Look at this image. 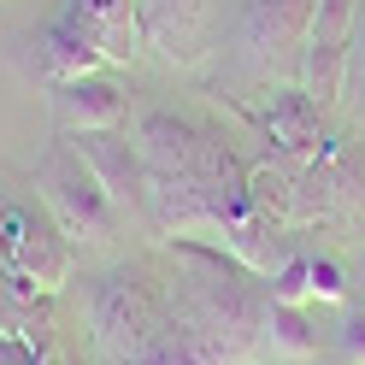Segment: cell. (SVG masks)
Listing matches in <instances>:
<instances>
[{"instance_id": "9c48e42d", "label": "cell", "mask_w": 365, "mask_h": 365, "mask_svg": "<svg viewBox=\"0 0 365 365\" xmlns=\"http://www.w3.org/2000/svg\"><path fill=\"white\" fill-rule=\"evenodd\" d=\"M106 53L88 41L71 18H59V24L41 36V77L48 83H65V77H88V71H101Z\"/></svg>"}, {"instance_id": "7a4b0ae2", "label": "cell", "mask_w": 365, "mask_h": 365, "mask_svg": "<svg viewBox=\"0 0 365 365\" xmlns=\"http://www.w3.org/2000/svg\"><path fill=\"white\" fill-rule=\"evenodd\" d=\"M0 265L24 277L36 294H59L71 283V236L53 224L48 207H6L0 212Z\"/></svg>"}, {"instance_id": "8992f818", "label": "cell", "mask_w": 365, "mask_h": 365, "mask_svg": "<svg viewBox=\"0 0 365 365\" xmlns=\"http://www.w3.org/2000/svg\"><path fill=\"white\" fill-rule=\"evenodd\" d=\"M53 112H59V124L71 130V135H83V130H124V118H130V95H124L118 77L88 71V77H65V83H53Z\"/></svg>"}, {"instance_id": "30bf717a", "label": "cell", "mask_w": 365, "mask_h": 365, "mask_svg": "<svg viewBox=\"0 0 365 365\" xmlns=\"http://www.w3.org/2000/svg\"><path fill=\"white\" fill-rule=\"evenodd\" d=\"M259 336H265V348L277 354V359H318V330H312L307 307L271 301V307L259 312Z\"/></svg>"}, {"instance_id": "3957f363", "label": "cell", "mask_w": 365, "mask_h": 365, "mask_svg": "<svg viewBox=\"0 0 365 365\" xmlns=\"http://www.w3.org/2000/svg\"><path fill=\"white\" fill-rule=\"evenodd\" d=\"M354 18H359V0H318V12H312V30H307V48H301V88L318 106L348 95Z\"/></svg>"}, {"instance_id": "8fae6325", "label": "cell", "mask_w": 365, "mask_h": 365, "mask_svg": "<svg viewBox=\"0 0 365 365\" xmlns=\"http://www.w3.org/2000/svg\"><path fill=\"white\" fill-rule=\"evenodd\" d=\"M265 124H271V142L283 148H312L318 142V101L307 88H277L265 106Z\"/></svg>"}, {"instance_id": "5b68a950", "label": "cell", "mask_w": 365, "mask_h": 365, "mask_svg": "<svg viewBox=\"0 0 365 365\" xmlns=\"http://www.w3.org/2000/svg\"><path fill=\"white\" fill-rule=\"evenodd\" d=\"M142 6V41H153L171 65H195L207 53L212 0H135Z\"/></svg>"}, {"instance_id": "6da1fadb", "label": "cell", "mask_w": 365, "mask_h": 365, "mask_svg": "<svg viewBox=\"0 0 365 365\" xmlns=\"http://www.w3.org/2000/svg\"><path fill=\"white\" fill-rule=\"evenodd\" d=\"M36 195L53 212V224L71 242H112L118 236V200L101 189V177L88 171V159L77 153V142H53L36 165Z\"/></svg>"}, {"instance_id": "5bb4252c", "label": "cell", "mask_w": 365, "mask_h": 365, "mask_svg": "<svg viewBox=\"0 0 365 365\" xmlns=\"http://www.w3.org/2000/svg\"><path fill=\"white\" fill-rule=\"evenodd\" d=\"M307 265H312V301H348L354 283H348V271H341L336 259H318V254H312Z\"/></svg>"}, {"instance_id": "9a60e30c", "label": "cell", "mask_w": 365, "mask_h": 365, "mask_svg": "<svg viewBox=\"0 0 365 365\" xmlns=\"http://www.w3.org/2000/svg\"><path fill=\"white\" fill-rule=\"evenodd\" d=\"M348 95L365 101V0H359V18H354V53H348Z\"/></svg>"}, {"instance_id": "277c9868", "label": "cell", "mask_w": 365, "mask_h": 365, "mask_svg": "<svg viewBox=\"0 0 365 365\" xmlns=\"http://www.w3.org/2000/svg\"><path fill=\"white\" fill-rule=\"evenodd\" d=\"M312 12H318V0H247L242 6V53L254 65H277V59L301 65Z\"/></svg>"}, {"instance_id": "7c38bea8", "label": "cell", "mask_w": 365, "mask_h": 365, "mask_svg": "<svg viewBox=\"0 0 365 365\" xmlns=\"http://www.w3.org/2000/svg\"><path fill=\"white\" fill-rule=\"evenodd\" d=\"M41 301H48V294H36L24 277H12V271L6 265H0V336H36L30 330V318H36V307Z\"/></svg>"}, {"instance_id": "2e32d148", "label": "cell", "mask_w": 365, "mask_h": 365, "mask_svg": "<svg viewBox=\"0 0 365 365\" xmlns=\"http://www.w3.org/2000/svg\"><path fill=\"white\" fill-rule=\"evenodd\" d=\"M341 354L365 365V307H348V318H341Z\"/></svg>"}, {"instance_id": "4fadbf2b", "label": "cell", "mask_w": 365, "mask_h": 365, "mask_svg": "<svg viewBox=\"0 0 365 365\" xmlns=\"http://www.w3.org/2000/svg\"><path fill=\"white\" fill-rule=\"evenodd\" d=\"M271 301H283V307H307V301H312V265H307V259H289L277 277H271Z\"/></svg>"}, {"instance_id": "52a82bcc", "label": "cell", "mask_w": 365, "mask_h": 365, "mask_svg": "<svg viewBox=\"0 0 365 365\" xmlns=\"http://www.w3.org/2000/svg\"><path fill=\"white\" fill-rule=\"evenodd\" d=\"M71 142L88 159V171L101 177V189L118 200V212L142 207V148H135L124 130H83V135H71Z\"/></svg>"}, {"instance_id": "ba28073f", "label": "cell", "mask_w": 365, "mask_h": 365, "mask_svg": "<svg viewBox=\"0 0 365 365\" xmlns=\"http://www.w3.org/2000/svg\"><path fill=\"white\" fill-rule=\"evenodd\" d=\"M65 18L106 53V65H124L142 53V6L135 0H77Z\"/></svg>"}, {"instance_id": "e0dca14e", "label": "cell", "mask_w": 365, "mask_h": 365, "mask_svg": "<svg viewBox=\"0 0 365 365\" xmlns=\"http://www.w3.org/2000/svg\"><path fill=\"white\" fill-rule=\"evenodd\" d=\"M354 289L365 294V247H359V254H354Z\"/></svg>"}]
</instances>
